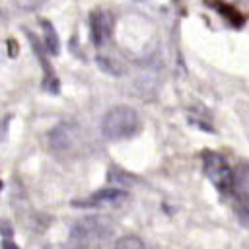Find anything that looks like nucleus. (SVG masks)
<instances>
[{"label":"nucleus","mask_w":249,"mask_h":249,"mask_svg":"<svg viewBox=\"0 0 249 249\" xmlns=\"http://www.w3.org/2000/svg\"><path fill=\"white\" fill-rule=\"evenodd\" d=\"M78 136V124L74 123H58L51 132H49V146L53 152H66L72 148Z\"/></svg>","instance_id":"423d86ee"},{"label":"nucleus","mask_w":249,"mask_h":249,"mask_svg":"<svg viewBox=\"0 0 249 249\" xmlns=\"http://www.w3.org/2000/svg\"><path fill=\"white\" fill-rule=\"evenodd\" d=\"M124 198H126V191L111 187V189H101V191H97V193H93L86 198L74 200L72 204L80 206V208H93V206H103V204H119Z\"/></svg>","instance_id":"0eeeda50"},{"label":"nucleus","mask_w":249,"mask_h":249,"mask_svg":"<svg viewBox=\"0 0 249 249\" xmlns=\"http://www.w3.org/2000/svg\"><path fill=\"white\" fill-rule=\"evenodd\" d=\"M113 224L105 216H88L76 222L66 239V249H89L93 243L107 239L113 233Z\"/></svg>","instance_id":"f03ea898"},{"label":"nucleus","mask_w":249,"mask_h":249,"mask_svg":"<svg viewBox=\"0 0 249 249\" xmlns=\"http://www.w3.org/2000/svg\"><path fill=\"white\" fill-rule=\"evenodd\" d=\"M2 249H19V247H18L14 241H10V239H4V241H2Z\"/></svg>","instance_id":"9b49d317"},{"label":"nucleus","mask_w":249,"mask_h":249,"mask_svg":"<svg viewBox=\"0 0 249 249\" xmlns=\"http://www.w3.org/2000/svg\"><path fill=\"white\" fill-rule=\"evenodd\" d=\"M113 249H144V243L136 235H124V237L117 239Z\"/></svg>","instance_id":"1a4fd4ad"},{"label":"nucleus","mask_w":249,"mask_h":249,"mask_svg":"<svg viewBox=\"0 0 249 249\" xmlns=\"http://www.w3.org/2000/svg\"><path fill=\"white\" fill-rule=\"evenodd\" d=\"M113 14L109 10H93L91 16H89V31H91V41L95 47H101L105 45L109 39H111V33H113Z\"/></svg>","instance_id":"39448f33"},{"label":"nucleus","mask_w":249,"mask_h":249,"mask_svg":"<svg viewBox=\"0 0 249 249\" xmlns=\"http://www.w3.org/2000/svg\"><path fill=\"white\" fill-rule=\"evenodd\" d=\"M231 195L235 198V208L239 220L249 226V165L241 163L233 169V189Z\"/></svg>","instance_id":"20e7f679"},{"label":"nucleus","mask_w":249,"mask_h":249,"mask_svg":"<svg viewBox=\"0 0 249 249\" xmlns=\"http://www.w3.org/2000/svg\"><path fill=\"white\" fill-rule=\"evenodd\" d=\"M41 27L45 31V49H47V53L58 54V51H60V39H58V35L54 31L53 23L47 21V19H41Z\"/></svg>","instance_id":"6e6552de"},{"label":"nucleus","mask_w":249,"mask_h":249,"mask_svg":"<svg viewBox=\"0 0 249 249\" xmlns=\"http://www.w3.org/2000/svg\"><path fill=\"white\" fill-rule=\"evenodd\" d=\"M0 189H2V183H0Z\"/></svg>","instance_id":"f8f14e48"},{"label":"nucleus","mask_w":249,"mask_h":249,"mask_svg":"<svg viewBox=\"0 0 249 249\" xmlns=\"http://www.w3.org/2000/svg\"><path fill=\"white\" fill-rule=\"evenodd\" d=\"M220 6L230 8L231 12L239 14V12H247L249 10V0H216Z\"/></svg>","instance_id":"9d476101"},{"label":"nucleus","mask_w":249,"mask_h":249,"mask_svg":"<svg viewBox=\"0 0 249 249\" xmlns=\"http://www.w3.org/2000/svg\"><path fill=\"white\" fill-rule=\"evenodd\" d=\"M138 130H140L138 111L128 105H115L101 119V134L105 140L111 142L132 138Z\"/></svg>","instance_id":"f257e3e1"},{"label":"nucleus","mask_w":249,"mask_h":249,"mask_svg":"<svg viewBox=\"0 0 249 249\" xmlns=\"http://www.w3.org/2000/svg\"><path fill=\"white\" fill-rule=\"evenodd\" d=\"M202 171L220 195H231L233 169L230 167V163L226 161V158L222 154L212 152V150L202 152Z\"/></svg>","instance_id":"7ed1b4c3"}]
</instances>
